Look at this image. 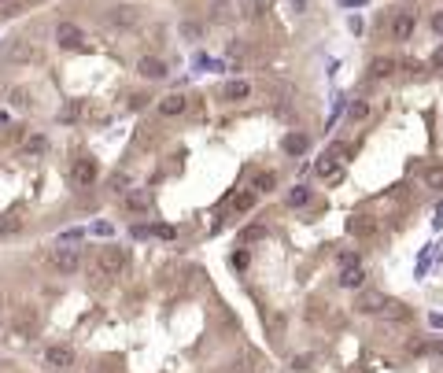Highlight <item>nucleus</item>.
<instances>
[{"instance_id": "1", "label": "nucleus", "mask_w": 443, "mask_h": 373, "mask_svg": "<svg viewBox=\"0 0 443 373\" xmlns=\"http://www.w3.org/2000/svg\"><path fill=\"white\" fill-rule=\"evenodd\" d=\"M355 314L384 318V322H406L410 307L392 300V296H384V292H377V289H359V296H355Z\"/></svg>"}, {"instance_id": "2", "label": "nucleus", "mask_w": 443, "mask_h": 373, "mask_svg": "<svg viewBox=\"0 0 443 373\" xmlns=\"http://www.w3.org/2000/svg\"><path fill=\"white\" fill-rule=\"evenodd\" d=\"M48 266H52L56 274L70 277V274L82 270V251H78V248H67V244H63V248H56V251L48 255Z\"/></svg>"}, {"instance_id": "3", "label": "nucleus", "mask_w": 443, "mask_h": 373, "mask_svg": "<svg viewBox=\"0 0 443 373\" xmlns=\"http://www.w3.org/2000/svg\"><path fill=\"white\" fill-rule=\"evenodd\" d=\"M107 23H111L115 30H133L140 23V8L137 4H115V8H107Z\"/></svg>"}, {"instance_id": "4", "label": "nucleus", "mask_w": 443, "mask_h": 373, "mask_svg": "<svg viewBox=\"0 0 443 373\" xmlns=\"http://www.w3.org/2000/svg\"><path fill=\"white\" fill-rule=\"evenodd\" d=\"M122 270H126V251L122 248H104L100 255H96V274L115 277V274H122Z\"/></svg>"}, {"instance_id": "5", "label": "nucleus", "mask_w": 443, "mask_h": 373, "mask_svg": "<svg viewBox=\"0 0 443 373\" xmlns=\"http://www.w3.org/2000/svg\"><path fill=\"white\" fill-rule=\"evenodd\" d=\"M45 362L52 370H74V362H78V355H74V347L70 344H48L45 347Z\"/></svg>"}, {"instance_id": "6", "label": "nucleus", "mask_w": 443, "mask_h": 373, "mask_svg": "<svg viewBox=\"0 0 443 373\" xmlns=\"http://www.w3.org/2000/svg\"><path fill=\"white\" fill-rule=\"evenodd\" d=\"M70 181H74L78 189H89L93 181H96V163H93L89 155H78V159H74V166H70Z\"/></svg>"}, {"instance_id": "7", "label": "nucleus", "mask_w": 443, "mask_h": 373, "mask_svg": "<svg viewBox=\"0 0 443 373\" xmlns=\"http://www.w3.org/2000/svg\"><path fill=\"white\" fill-rule=\"evenodd\" d=\"M137 74H140L144 82H163L170 70H167V63L159 59V56H140V59H137Z\"/></svg>"}, {"instance_id": "8", "label": "nucleus", "mask_w": 443, "mask_h": 373, "mask_svg": "<svg viewBox=\"0 0 443 373\" xmlns=\"http://www.w3.org/2000/svg\"><path fill=\"white\" fill-rule=\"evenodd\" d=\"M56 45L63 48V52H74L82 45V30L74 26V23H59L56 26Z\"/></svg>"}, {"instance_id": "9", "label": "nucleus", "mask_w": 443, "mask_h": 373, "mask_svg": "<svg viewBox=\"0 0 443 373\" xmlns=\"http://www.w3.org/2000/svg\"><path fill=\"white\" fill-rule=\"evenodd\" d=\"M185 108H189L185 93H170V97L159 100V115H163V119H178V115H185Z\"/></svg>"}, {"instance_id": "10", "label": "nucleus", "mask_w": 443, "mask_h": 373, "mask_svg": "<svg viewBox=\"0 0 443 373\" xmlns=\"http://www.w3.org/2000/svg\"><path fill=\"white\" fill-rule=\"evenodd\" d=\"M366 277H370V274H366V266L355 262V266H343V270H340V285H343V289H351V292H359L366 285Z\"/></svg>"}, {"instance_id": "11", "label": "nucleus", "mask_w": 443, "mask_h": 373, "mask_svg": "<svg viewBox=\"0 0 443 373\" xmlns=\"http://www.w3.org/2000/svg\"><path fill=\"white\" fill-rule=\"evenodd\" d=\"M218 97H222V100H247V97H252V82L229 78V82H225L222 89H218Z\"/></svg>"}, {"instance_id": "12", "label": "nucleus", "mask_w": 443, "mask_h": 373, "mask_svg": "<svg viewBox=\"0 0 443 373\" xmlns=\"http://www.w3.org/2000/svg\"><path fill=\"white\" fill-rule=\"evenodd\" d=\"M395 67H399L395 59L377 56V59H370V78H373V82H384V78H392V74H395Z\"/></svg>"}, {"instance_id": "13", "label": "nucleus", "mask_w": 443, "mask_h": 373, "mask_svg": "<svg viewBox=\"0 0 443 373\" xmlns=\"http://www.w3.org/2000/svg\"><path fill=\"white\" fill-rule=\"evenodd\" d=\"M281 148H285L288 155H307V148H310V137H307V133H288L285 141H281Z\"/></svg>"}, {"instance_id": "14", "label": "nucleus", "mask_w": 443, "mask_h": 373, "mask_svg": "<svg viewBox=\"0 0 443 373\" xmlns=\"http://www.w3.org/2000/svg\"><path fill=\"white\" fill-rule=\"evenodd\" d=\"M122 204H126L129 215H144V211L152 207V196H148V193H126Z\"/></svg>"}, {"instance_id": "15", "label": "nucleus", "mask_w": 443, "mask_h": 373, "mask_svg": "<svg viewBox=\"0 0 443 373\" xmlns=\"http://www.w3.org/2000/svg\"><path fill=\"white\" fill-rule=\"evenodd\" d=\"M8 48H12V52L4 56V63H30V59H34V48H30L26 41H12Z\"/></svg>"}, {"instance_id": "16", "label": "nucleus", "mask_w": 443, "mask_h": 373, "mask_svg": "<svg viewBox=\"0 0 443 373\" xmlns=\"http://www.w3.org/2000/svg\"><path fill=\"white\" fill-rule=\"evenodd\" d=\"M211 19H214V23H236L233 0H218V4H211Z\"/></svg>"}, {"instance_id": "17", "label": "nucleus", "mask_w": 443, "mask_h": 373, "mask_svg": "<svg viewBox=\"0 0 443 373\" xmlns=\"http://www.w3.org/2000/svg\"><path fill=\"white\" fill-rule=\"evenodd\" d=\"M274 189H277V178L274 174H255L252 178V193L255 196H266V193H274Z\"/></svg>"}, {"instance_id": "18", "label": "nucleus", "mask_w": 443, "mask_h": 373, "mask_svg": "<svg viewBox=\"0 0 443 373\" xmlns=\"http://www.w3.org/2000/svg\"><path fill=\"white\" fill-rule=\"evenodd\" d=\"M337 159H340V152H337V148H329V152L318 159V174L321 178H332V174H337Z\"/></svg>"}, {"instance_id": "19", "label": "nucleus", "mask_w": 443, "mask_h": 373, "mask_svg": "<svg viewBox=\"0 0 443 373\" xmlns=\"http://www.w3.org/2000/svg\"><path fill=\"white\" fill-rule=\"evenodd\" d=\"M23 148H26V155H41V152H48V137L45 133H30Z\"/></svg>"}, {"instance_id": "20", "label": "nucleus", "mask_w": 443, "mask_h": 373, "mask_svg": "<svg viewBox=\"0 0 443 373\" xmlns=\"http://www.w3.org/2000/svg\"><path fill=\"white\" fill-rule=\"evenodd\" d=\"M8 104H12V108H30V104H34V97H30V89L15 85V89L8 93Z\"/></svg>"}, {"instance_id": "21", "label": "nucleus", "mask_w": 443, "mask_h": 373, "mask_svg": "<svg viewBox=\"0 0 443 373\" xmlns=\"http://www.w3.org/2000/svg\"><path fill=\"white\" fill-rule=\"evenodd\" d=\"M410 30H414V19H410V15H399L395 23H392V34H395L399 41H406V37H410Z\"/></svg>"}, {"instance_id": "22", "label": "nucleus", "mask_w": 443, "mask_h": 373, "mask_svg": "<svg viewBox=\"0 0 443 373\" xmlns=\"http://www.w3.org/2000/svg\"><path fill=\"white\" fill-rule=\"evenodd\" d=\"M425 185L432 193H443V166H428L425 170Z\"/></svg>"}, {"instance_id": "23", "label": "nucleus", "mask_w": 443, "mask_h": 373, "mask_svg": "<svg viewBox=\"0 0 443 373\" xmlns=\"http://www.w3.org/2000/svg\"><path fill=\"white\" fill-rule=\"evenodd\" d=\"M148 237H159V240H174L178 229L167 226V222H155V226H148Z\"/></svg>"}, {"instance_id": "24", "label": "nucleus", "mask_w": 443, "mask_h": 373, "mask_svg": "<svg viewBox=\"0 0 443 373\" xmlns=\"http://www.w3.org/2000/svg\"><path fill=\"white\" fill-rule=\"evenodd\" d=\"M307 200H310V193H307V185H296V189H292V193L285 196V204H288V207H303Z\"/></svg>"}, {"instance_id": "25", "label": "nucleus", "mask_w": 443, "mask_h": 373, "mask_svg": "<svg viewBox=\"0 0 443 373\" xmlns=\"http://www.w3.org/2000/svg\"><path fill=\"white\" fill-rule=\"evenodd\" d=\"M255 200H258V196L252 193V189H247V193H241V196L233 200V211H236V215H244L247 207H255Z\"/></svg>"}, {"instance_id": "26", "label": "nucleus", "mask_w": 443, "mask_h": 373, "mask_svg": "<svg viewBox=\"0 0 443 373\" xmlns=\"http://www.w3.org/2000/svg\"><path fill=\"white\" fill-rule=\"evenodd\" d=\"M348 115H351V122H362L366 115H370V100H355Z\"/></svg>"}, {"instance_id": "27", "label": "nucleus", "mask_w": 443, "mask_h": 373, "mask_svg": "<svg viewBox=\"0 0 443 373\" xmlns=\"http://www.w3.org/2000/svg\"><path fill=\"white\" fill-rule=\"evenodd\" d=\"M89 233H93V237H111L115 226H111V222H104V218H96L93 226H89Z\"/></svg>"}, {"instance_id": "28", "label": "nucleus", "mask_w": 443, "mask_h": 373, "mask_svg": "<svg viewBox=\"0 0 443 373\" xmlns=\"http://www.w3.org/2000/svg\"><path fill=\"white\" fill-rule=\"evenodd\" d=\"M225 373H255V362L244 355V358H236V362H233V366L225 370Z\"/></svg>"}, {"instance_id": "29", "label": "nucleus", "mask_w": 443, "mask_h": 373, "mask_svg": "<svg viewBox=\"0 0 443 373\" xmlns=\"http://www.w3.org/2000/svg\"><path fill=\"white\" fill-rule=\"evenodd\" d=\"M181 34H185L189 41H200L203 37V26L200 23H181Z\"/></svg>"}, {"instance_id": "30", "label": "nucleus", "mask_w": 443, "mask_h": 373, "mask_svg": "<svg viewBox=\"0 0 443 373\" xmlns=\"http://www.w3.org/2000/svg\"><path fill=\"white\" fill-rule=\"evenodd\" d=\"M337 262H340V270L343 266H355L359 262V251H343V255H337Z\"/></svg>"}, {"instance_id": "31", "label": "nucleus", "mask_w": 443, "mask_h": 373, "mask_svg": "<svg viewBox=\"0 0 443 373\" xmlns=\"http://www.w3.org/2000/svg\"><path fill=\"white\" fill-rule=\"evenodd\" d=\"M15 8H19V0H0V19L15 15Z\"/></svg>"}, {"instance_id": "32", "label": "nucleus", "mask_w": 443, "mask_h": 373, "mask_svg": "<svg viewBox=\"0 0 443 373\" xmlns=\"http://www.w3.org/2000/svg\"><path fill=\"white\" fill-rule=\"evenodd\" d=\"M111 189H129V178H126V174H118V178H111Z\"/></svg>"}, {"instance_id": "33", "label": "nucleus", "mask_w": 443, "mask_h": 373, "mask_svg": "<svg viewBox=\"0 0 443 373\" xmlns=\"http://www.w3.org/2000/svg\"><path fill=\"white\" fill-rule=\"evenodd\" d=\"M432 30H436V34H443V12L432 15Z\"/></svg>"}, {"instance_id": "34", "label": "nucleus", "mask_w": 443, "mask_h": 373, "mask_svg": "<svg viewBox=\"0 0 443 373\" xmlns=\"http://www.w3.org/2000/svg\"><path fill=\"white\" fill-rule=\"evenodd\" d=\"M292 366H296V370H307V366H310V355H299L296 362H292Z\"/></svg>"}, {"instance_id": "35", "label": "nucleus", "mask_w": 443, "mask_h": 373, "mask_svg": "<svg viewBox=\"0 0 443 373\" xmlns=\"http://www.w3.org/2000/svg\"><path fill=\"white\" fill-rule=\"evenodd\" d=\"M428 322L436 325V329H443V314H428Z\"/></svg>"}, {"instance_id": "36", "label": "nucleus", "mask_w": 443, "mask_h": 373, "mask_svg": "<svg viewBox=\"0 0 443 373\" xmlns=\"http://www.w3.org/2000/svg\"><path fill=\"white\" fill-rule=\"evenodd\" d=\"M432 63H440V67H443V48L436 52V56H432Z\"/></svg>"}, {"instance_id": "37", "label": "nucleus", "mask_w": 443, "mask_h": 373, "mask_svg": "<svg viewBox=\"0 0 443 373\" xmlns=\"http://www.w3.org/2000/svg\"><path fill=\"white\" fill-rule=\"evenodd\" d=\"M436 355H440V358H443V340H440V344H436Z\"/></svg>"}]
</instances>
